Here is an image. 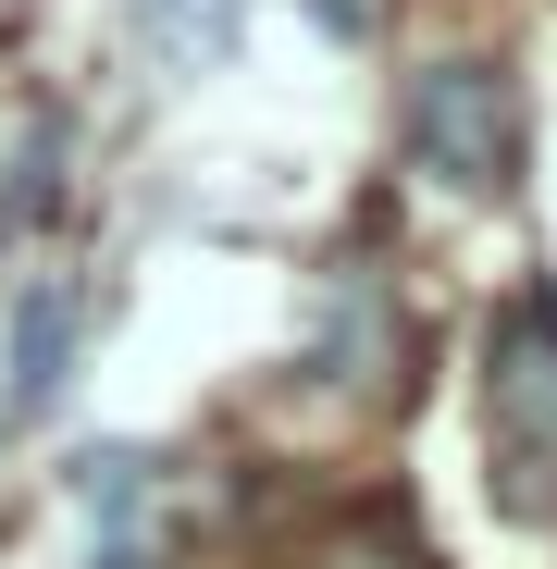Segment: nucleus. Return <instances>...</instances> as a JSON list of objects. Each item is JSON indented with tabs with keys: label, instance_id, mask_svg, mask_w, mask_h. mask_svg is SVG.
Here are the masks:
<instances>
[{
	"label": "nucleus",
	"instance_id": "nucleus-1",
	"mask_svg": "<svg viewBox=\"0 0 557 569\" xmlns=\"http://www.w3.org/2000/svg\"><path fill=\"white\" fill-rule=\"evenodd\" d=\"M484 446H496V496L520 520H557V310L520 298L484 347Z\"/></svg>",
	"mask_w": 557,
	"mask_h": 569
},
{
	"label": "nucleus",
	"instance_id": "nucleus-2",
	"mask_svg": "<svg viewBox=\"0 0 557 569\" xmlns=\"http://www.w3.org/2000/svg\"><path fill=\"white\" fill-rule=\"evenodd\" d=\"M409 161L471 186V199H508L520 186V87L496 62H421L409 87Z\"/></svg>",
	"mask_w": 557,
	"mask_h": 569
},
{
	"label": "nucleus",
	"instance_id": "nucleus-3",
	"mask_svg": "<svg viewBox=\"0 0 557 569\" xmlns=\"http://www.w3.org/2000/svg\"><path fill=\"white\" fill-rule=\"evenodd\" d=\"M74 385V284H38L13 310V409H50Z\"/></svg>",
	"mask_w": 557,
	"mask_h": 569
},
{
	"label": "nucleus",
	"instance_id": "nucleus-4",
	"mask_svg": "<svg viewBox=\"0 0 557 569\" xmlns=\"http://www.w3.org/2000/svg\"><path fill=\"white\" fill-rule=\"evenodd\" d=\"M137 38L161 50V62H223V38H236V0H137Z\"/></svg>",
	"mask_w": 557,
	"mask_h": 569
},
{
	"label": "nucleus",
	"instance_id": "nucleus-5",
	"mask_svg": "<svg viewBox=\"0 0 557 569\" xmlns=\"http://www.w3.org/2000/svg\"><path fill=\"white\" fill-rule=\"evenodd\" d=\"M38 199L62 211V124H26V161H13V186H0V236H26Z\"/></svg>",
	"mask_w": 557,
	"mask_h": 569
},
{
	"label": "nucleus",
	"instance_id": "nucleus-6",
	"mask_svg": "<svg viewBox=\"0 0 557 569\" xmlns=\"http://www.w3.org/2000/svg\"><path fill=\"white\" fill-rule=\"evenodd\" d=\"M13 13H26V0H0V26H13Z\"/></svg>",
	"mask_w": 557,
	"mask_h": 569
}]
</instances>
